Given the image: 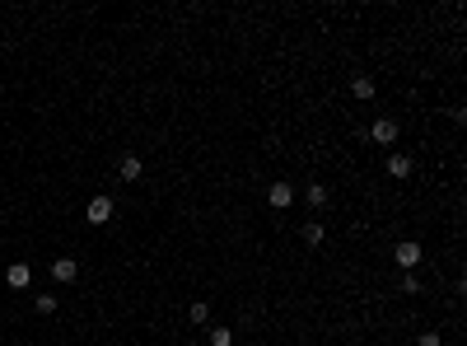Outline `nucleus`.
<instances>
[{
  "label": "nucleus",
  "mask_w": 467,
  "mask_h": 346,
  "mask_svg": "<svg viewBox=\"0 0 467 346\" xmlns=\"http://www.w3.org/2000/svg\"><path fill=\"white\" fill-rule=\"evenodd\" d=\"M392 257H397V267H402V271H411L420 262V243H416V239H402V243L392 248Z\"/></svg>",
  "instance_id": "f257e3e1"
},
{
  "label": "nucleus",
  "mask_w": 467,
  "mask_h": 346,
  "mask_svg": "<svg viewBox=\"0 0 467 346\" xmlns=\"http://www.w3.org/2000/svg\"><path fill=\"white\" fill-rule=\"evenodd\" d=\"M29 281H33L29 262H10V267H5V285H10V290H29Z\"/></svg>",
  "instance_id": "f03ea898"
},
{
  "label": "nucleus",
  "mask_w": 467,
  "mask_h": 346,
  "mask_svg": "<svg viewBox=\"0 0 467 346\" xmlns=\"http://www.w3.org/2000/svg\"><path fill=\"white\" fill-rule=\"evenodd\" d=\"M369 141L374 145H392L397 141V122H392V117H378V122L369 126Z\"/></svg>",
  "instance_id": "7ed1b4c3"
},
{
  "label": "nucleus",
  "mask_w": 467,
  "mask_h": 346,
  "mask_svg": "<svg viewBox=\"0 0 467 346\" xmlns=\"http://www.w3.org/2000/svg\"><path fill=\"white\" fill-rule=\"evenodd\" d=\"M112 211H117V206H112V197H93L84 216H89V225H108V220H112Z\"/></svg>",
  "instance_id": "20e7f679"
},
{
  "label": "nucleus",
  "mask_w": 467,
  "mask_h": 346,
  "mask_svg": "<svg viewBox=\"0 0 467 346\" xmlns=\"http://www.w3.org/2000/svg\"><path fill=\"white\" fill-rule=\"evenodd\" d=\"M266 202L276 206V211H285V206L295 202V188H290V183H271V188H266Z\"/></svg>",
  "instance_id": "39448f33"
},
{
  "label": "nucleus",
  "mask_w": 467,
  "mask_h": 346,
  "mask_svg": "<svg viewBox=\"0 0 467 346\" xmlns=\"http://www.w3.org/2000/svg\"><path fill=\"white\" fill-rule=\"evenodd\" d=\"M52 276L70 285V281H75V276H79V262H75V257H56V262H52Z\"/></svg>",
  "instance_id": "423d86ee"
},
{
  "label": "nucleus",
  "mask_w": 467,
  "mask_h": 346,
  "mask_svg": "<svg viewBox=\"0 0 467 346\" xmlns=\"http://www.w3.org/2000/svg\"><path fill=\"white\" fill-rule=\"evenodd\" d=\"M411 169H416V164H411V155H388V173L397 178V183H406V178H411Z\"/></svg>",
  "instance_id": "0eeeda50"
},
{
  "label": "nucleus",
  "mask_w": 467,
  "mask_h": 346,
  "mask_svg": "<svg viewBox=\"0 0 467 346\" xmlns=\"http://www.w3.org/2000/svg\"><path fill=\"white\" fill-rule=\"evenodd\" d=\"M351 94H355V98H374V80L369 75H355V80H351Z\"/></svg>",
  "instance_id": "6e6552de"
},
{
  "label": "nucleus",
  "mask_w": 467,
  "mask_h": 346,
  "mask_svg": "<svg viewBox=\"0 0 467 346\" xmlns=\"http://www.w3.org/2000/svg\"><path fill=\"white\" fill-rule=\"evenodd\" d=\"M304 202L309 206H327V188L323 183H309V188H304Z\"/></svg>",
  "instance_id": "1a4fd4ad"
},
{
  "label": "nucleus",
  "mask_w": 467,
  "mask_h": 346,
  "mask_svg": "<svg viewBox=\"0 0 467 346\" xmlns=\"http://www.w3.org/2000/svg\"><path fill=\"white\" fill-rule=\"evenodd\" d=\"M122 178H126V183H136V178H140V155H126L122 159Z\"/></svg>",
  "instance_id": "9d476101"
},
{
  "label": "nucleus",
  "mask_w": 467,
  "mask_h": 346,
  "mask_svg": "<svg viewBox=\"0 0 467 346\" xmlns=\"http://www.w3.org/2000/svg\"><path fill=\"white\" fill-rule=\"evenodd\" d=\"M187 314H192V323H206V318H210V304H206V299H192Z\"/></svg>",
  "instance_id": "9b49d317"
},
{
  "label": "nucleus",
  "mask_w": 467,
  "mask_h": 346,
  "mask_svg": "<svg viewBox=\"0 0 467 346\" xmlns=\"http://www.w3.org/2000/svg\"><path fill=\"white\" fill-rule=\"evenodd\" d=\"M323 239H327V230H323V225H304V243H313V248H318Z\"/></svg>",
  "instance_id": "f8f14e48"
},
{
  "label": "nucleus",
  "mask_w": 467,
  "mask_h": 346,
  "mask_svg": "<svg viewBox=\"0 0 467 346\" xmlns=\"http://www.w3.org/2000/svg\"><path fill=\"white\" fill-rule=\"evenodd\" d=\"M210 346H234V332L229 328H210Z\"/></svg>",
  "instance_id": "ddd939ff"
},
{
  "label": "nucleus",
  "mask_w": 467,
  "mask_h": 346,
  "mask_svg": "<svg viewBox=\"0 0 467 346\" xmlns=\"http://www.w3.org/2000/svg\"><path fill=\"white\" fill-rule=\"evenodd\" d=\"M33 304H38V314H56V295H38Z\"/></svg>",
  "instance_id": "4468645a"
},
{
  "label": "nucleus",
  "mask_w": 467,
  "mask_h": 346,
  "mask_svg": "<svg viewBox=\"0 0 467 346\" xmlns=\"http://www.w3.org/2000/svg\"><path fill=\"white\" fill-rule=\"evenodd\" d=\"M416 346H444V337H439V332H420Z\"/></svg>",
  "instance_id": "2eb2a0df"
},
{
  "label": "nucleus",
  "mask_w": 467,
  "mask_h": 346,
  "mask_svg": "<svg viewBox=\"0 0 467 346\" xmlns=\"http://www.w3.org/2000/svg\"><path fill=\"white\" fill-rule=\"evenodd\" d=\"M402 290H406V295H416V290H420V281L411 276V271H402Z\"/></svg>",
  "instance_id": "dca6fc26"
},
{
  "label": "nucleus",
  "mask_w": 467,
  "mask_h": 346,
  "mask_svg": "<svg viewBox=\"0 0 467 346\" xmlns=\"http://www.w3.org/2000/svg\"><path fill=\"white\" fill-rule=\"evenodd\" d=\"M187 346H201V342H187Z\"/></svg>",
  "instance_id": "f3484780"
}]
</instances>
